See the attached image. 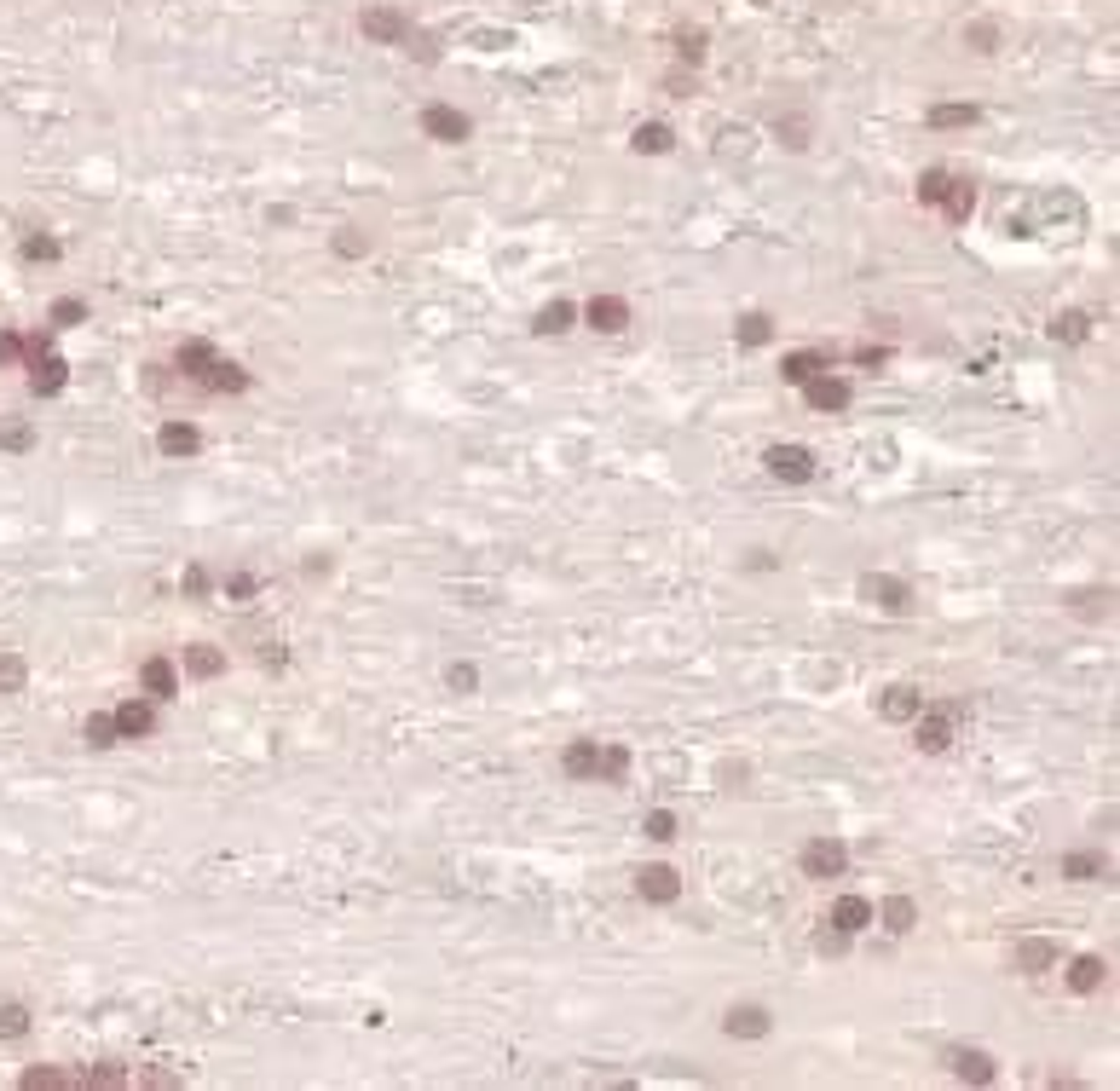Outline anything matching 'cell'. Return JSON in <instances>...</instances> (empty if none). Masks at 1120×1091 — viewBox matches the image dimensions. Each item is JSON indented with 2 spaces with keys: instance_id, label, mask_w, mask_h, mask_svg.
<instances>
[{
  "instance_id": "8",
  "label": "cell",
  "mask_w": 1120,
  "mask_h": 1091,
  "mask_svg": "<svg viewBox=\"0 0 1120 1091\" xmlns=\"http://www.w3.org/2000/svg\"><path fill=\"white\" fill-rule=\"evenodd\" d=\"M583 324L595 335H624L629 330V301L624 295H589L583 301Z\"/></svg>"
},
{
  "instance_id": "9",
  "label": "cell",
  "mask_w": 1120,
  "mask_h": 1091,
  "mask_svg": "<svg viewBox=\"0 0 1120 1091\" xmlns=\"http://www.w3.org/2000/svg\"><path fill=\"white\" fill-rule=\"evenodd\" d=\"M110 722H116V739H150L156 733V699H121L110 710Z\"/></svg>"
},
{
  "instance_id": "17",
  "label": "cell",
  "mask_w": 1120,
  "mask_h": 1091,
  "mask_svg": "<svg viewBox=\"0 0 1120 1091\" xmlns=\"http://www.w3.org/2000/svg\"><path fill=\"white\" fill-rule=\"evenodd\" d=\"M878 710H884V722H913V716L924 710V693H919L913 681H895V687H884Z\"/></svg>"
},
{
  "instance_id": "4",
  "label": "cell",
  "mask_w": 1120,
  "mask_h": 1091,
  "mask_svg": "<svg viewBox=\"0 0 1120 1091\" xmlns=\"http://www.w3.org/2000/svg\"><path fill=\"white\" fill-rule=\"evenodd\" d=\"M762 468L774 480H786V486H809L814 480V451L809 445H768L762 451Z\"/></svg>"
},
{
  "instance_id": "45",
  "label": "cell",
  "mask_w": 1120,
  "mask_h": 1091,
  "mask_svg": "<svg viewBox=\"0 0 1120 1091\" xmlns=\"http://www.w3.org/2000/svg\"><path fill=\"white\" fill-rule=\"evenodd\" d=\"M676 58H681V64H699V58H705V29H681V35H676Z\"/></svg>"
},
{
  "instance_id": "13",
  "label": "cell",
  "mask_w": 1120,
  "mask_h": 1091,
  "mask_svg": "<svg viewBox=\"0 0 1120 1091\" xmlns=\"http://www.w3.org/2000/svg\"><path fill=\"white\" fill-rule=\"evenodd\" d=\"M768 1028H774V1017L762 1005H728V1017H722L728 1040H768Z\"/></svg>"
},
{
  "instance_id": "7",
  "label": "cell",
  "mask_w": 1120,
  "mask_h": 1091,
  "mask_svg": "<svg viewBox=\"0 0 1120 1091\" xmlns=\"http://www.w3.org/2000/svg\"><path fill=\"white\" fill-rule=\"evenodd\" d=\"M422 133H428L434 145H463V139L474 133V121H468L457 104H428V110H422Z\"/></svg>"
},
{
  "instance_id": "2",
  "label": "cell",
  "mask_w": 1120,
  "mask_h": 1091,
  "mask_svg": "<svg viewBox=\"0 0 1120 1091\" xmlns=\"http://www.w3.org/2000/svg\"><path fill=\"white\" fill-rule=\"evenodd\" d=\"M953 722H959V705H924L907 728H913V745H919L924 757H942V751L953 745Z\"/></svg>"
},
{
  "instance_id": "32",
  "label": "cell",
  "mask_w": 1120,
  "mask_h": 1091,
  "mask_svg": "<svg viewBox=\"0 0 1120 1091\" xmlns=\"http://www.w3.org/2000/svg\"><path fill=\"white\" fill-rule=\"evenodd\" d=\"M81 745H87V751H110V745H121V739H116L110 710H98V716H87V722H81Z\"/></svg>"
},
{
  "instance_id": "1",
  "label": "cell",
  "mask_w": 1120,
  "mask_h": 1091,
  "mask_svg": "<svg viewBox=\"0 0 1120 1091\" xmlns=\"http://www.w3.org/2000/svg\"><path fill=\"white\" fill-rule=\"evenodd\" d=\"M173 370H179L191 387H202V393H243V387H249V370L231 364V359H220L208 341H185V347L173 353Z\"/></svg>"
},
{
  "instance_id": "18",
  "label": "cell",
  "mask_w": 1120,
  "mask_h": 1091,
  "mask_svg": "<svg viewBox=\"0 0 1120 1091\" xmlns=\"http://www.w3.org/2000/svg\"><path fill=\"white\" fill-rule=\"evenodd\" d=\"M595 762H600V739H572L560 751V774L566 780H595Z\"/></svg>"
},
{
  "instance_id": "55",
  "label": "cell",
  "mask_w": 1120,
  "mask_h": 1091,
  "mask_svg": "<svg viewBox=\"0 0 1120 1091\" xmlns=\"http://www.w3.org/2000/svg\"><path fill=\"white\" fill-rule=\"evenodd\" d=\"M301 572H307V577H324V572H330V554H312V560H307Z\"/></svg>"
},
{
  "instance_id": "28",
  "label": "cell",
  "mask_w": 1120,
  "mask_h": 1091,
  "mask_svg": "<svg viewBox=\"0 0 1120 1091\" xmlns=\"http://www.w3.org/2000/svg\"><path fill=\"white\" fill-rule=\"evenodd\" d=\"M1104 976H1109V965H1104V959H1092V953L1069 965V988H1075V994H1098V988H1104Z\"/></svg>"
},
{
  "instance_id": "6",
  "label": "cell",
  "mask_w": 1120,
  "mask_h": 1091,
  "mask_svg": "<svg viewBox=\"0 0 1120 1091\" xmlns=\"http://www.w3.org/2000/svg\"><path fill=\"white\" fill-rule=\"evenodd\" d=\"M359 29H364L370 40H382V46H405V40H411V17H405L399 6H364V12H359Z\"/></svg>"
},
{
  "instance_id": "12",
  "label": "cell",
  "mask_w": 1120,
  "mask_h": 1091,
  "mask_svg": "<svg viewBox=\"0 0 1120 1091\" xmlns=\"http://www.w3.org/2000/svg\"><path fill=\"white\" fill-rule=\"evenodd\" d=\"M832 347H803V353H786L780 359V382H791V387H803L809 376H820V370H832Z\"/></svg>"
},
{
  "instance_id": "39",
  "label": "cell",
  "mask_w": 1120,
  "mask_h": 1091,
  "mask_svg": "<svg viewBox=\"0 0 1120 1091\" xmlns=\"http://www.w3.org/2000/svg\"><path fill=\"white\" fill-rule=\"evenodd\" d=\"M774 133H786V145H791V150H803L814 127H809V116H774Z\"/></svg>"
},
{
  "instance_id": "40",
  "label": "cell",
  "mask_w": 1120,
  "mask_h": 1091,
  "mask_svg": "<svg viewBox=\"0 0 1120 1091\" xmlns=\"http://www.w3.org/2000/svg\"><path fill=\"white\" fill-rule=\"evenodd\" d=\"M947 185H953V173H947V168H930V173L919 179V202H930V208H936V202L947 197Z\"/></svg>"
},
{
  "instance_id": "33",
  "label": "cell",
  "mask_w": 1120,
  "mask_h": 1091,
  "mask_svg": "<svg viewBox=\"0 0 1120 1091\" xmlns=\"http://www.w3.org/2000/svg\"><path fill=\"white\" fill-rule=\"evenodd\" d=\"M624 774H629V751H624V745H600L595 780H600V785H624Z\"/></svg>"
},
{
  "instance_id": "15",
  "label": "cell",
  "mask_w": 1120,
  "mask_h": 1091,
  "mask_svg": "<svg viewBox=\"0 0 1120 1091\" xmlns=\"http://www.w3.org/2000/svg\"><path fill=\"white\" fill-rule=\"evenodd\" d=\"M139 681H145V699H156V705H168L173 693H179V670H173V658H145V670H139Z\"/></svg>"
},
{
  "instance_id": "52",
  "label": "cell",
  "mask_w": 1120,
  "mask_h": 1091,
  "mask_svg": "<svg viewBox=\"0 0 1120 1091\" xmlns=\"http://www.w3.org/2000/svg\"><path fill=\"white\" fill-rule=\"evenodd\" d=\"M849 359H855V364H867V370H878V364H890V347H855Z\"/></svg>"
},
{
  "instance_id": "27",
  "label": "cell",
  "mask_w": 1120,
  "mask_h": 1091,
  "mask_svg": "<svg viewBox=\"0 0 1120 1091\" xmlns=\"http://www.w3.org/2000/svg\"><path fill=\"white\" fill-rule=\"evenodd\" d=\"M23 1091H81V1075H64V1069H23Z\"/></svg>"
},
{
  "instance_id": "47",
  "label": "cell",
  "mask_w": 1120,
  "mask_h": 1091,
  "mask_svg": "<svg viewBox=\"0 0 1120 1091\" xmlns=\"http://www.w3.org/2000/svg\"><path fill=\"white\" fill-rule=\"evenodd\" d=\"M445 687H451V693H474V687H480V670H474V664H451V670H445Z\"/></svg>"
},
{
  "instance_id": "53",
  "label": "cell",
  "mask_w": 1120,
  "mask_h": 1091,
  "mask_svg": "<svg viewBox=\"0 0 1120 1091\" xmlns=\"http://www.w3.org/2000/svg\"><path fill=\"white\" fill-rule=\"evenodd\" d=\"M185 595H208V572H202V566L185 572Z\"/></svg>"
},
{
  "instance_id": "3",
  "label": "cell",
  "mask_w": 1120,
  "mask_h": 1091,
  "mask_svg": "<svg viewBox=\"0 0 1120 1091\" xmlns=\"http://www.w3.org/2000/svg\"><path fill=\"white\" fill-rule=\"evenodd\" d=\"M797 866H803V878L826 884V878H843V872H849V849H843L838 838H809L803 855H797Z\"/></svg>"
},
{
  "instance_id": "43",
  "label": "cell",
  "mask_w": 1120,
  "mask_h": 1091,
  "mask_svg": "<svg viewBox=\"0 0 1120 1091\" xmlns=\"http://www.w3.org/2000/svg\"><path fill=\"white\" fill-rule=\"evenodd\" d=\"M29 445H35L29 422H0V451H29Z\"/></svg>"
},
{
  "instance_id": "14",
  "label": "cell",
  "mask_w": 1120,
  "mask_h": 1091,
  "mask_svg": "<svg viewBox=\"0 0 1120 1091\" xmlns=\"http://www.w3.org/2000/svg\"><path fill=\"white\" fill-rule=\"evenodd\" d=\"M64 382H69V364H64L58 353H40V359H29V393L52 399V393H64Z\"/></svg>"
},
{
  "instance_id": "29",
  "label": "cell",
  "mask_w": 1120,
  "mask_h": 1091,
  "mask_svg": "<svg viewBox=\"0 0 1120 1091\" xmlns=\"http://www.w3.org/2000/svg\"><path fill=\"white\" fill-rule=\"evenodd\" d=\"M629 145H635V150H641V156H664V150H670V145H676V133H670V127H664V121H641V127H635V139H629Z\"/></svg>"
},
{
  "instance_id": "41",
  "label": "cell",
  "mask_w": 1120,
  "mask_h": 1091,
  "mask_svg": "<svg viewBox=\"0 0 1120 1091\" xmlns=\"http://www.w3.org/2000/svg\"><path fill=\"white\" fill-rule=\"evenodd\" d=\"M335 254H341V260H359V254H370V231H359V226H341V237H335Z\"/></svg>"
},
{
  "instance_id": "38",
  "label": "cell",
  "mask_w": 1120,
  "mask_h": 1091,
  "mask_svg": "<svg viewBox=\"0 0 1120 1091\" xmlns=\"http://www.w3.org/2000/svg\"><path fill=\"white\" fill-rule=\"evenodd\" d=\"M23 681H29V664L17 652H0V693H23Z\"/></svg>"
},
{
  "instance_id": "54",
  "label": "cell",
  "mask_w": 1120,
  "mask_h": 1091,
  "mask_svg": "<svg viewBox=\"0 0 1120 1091\" xmlns=\"http://www.w3.org/2000/svg\"><path fill=\"white\" fill-rule=\"evenodd\" d=\"M745 566H751V572H774V566H780V560H774V554H768V548H751V560H745Z\"/></svg>"
},
{
  "instance_id": "50",
  "label": "cell",
  "mask_w": 1120,
  "mask_h": 1091,
  "mask_svg": "<svg viewBox=\"0 0 1120 1091\" xmlns=\"http://www.w3.org/2000/svg\"><path fill=\"white\" fill-rule=\"evenodd\" d=\"M226 595H231V600H249V595H254V572H231V577H226Z\"/></svg>"
},
{
  "instance_id": "20",
  "label": "cell",
  "mask_w": 1120,
  "mask_h": 1091,
  "mask_svg": "<svg viewBox=\"0 0 1120 1091\" xmlns=\"http://www.w3.org/2000/svg\"><path fill=\"white\" fill-rule=\"evenodd\" d=\"M156 451H162V457H197V451H202V434H197L191 422H162Z\"/></svg>"
},
{
  "instance_id": "30",
  "label": "cell",
  "mask_w": 1120,
  "mask_h": 1091,
  "mask_svg": "<svg viewBox=\"0 0 1120 1091\" xmlns=\"http://www.w3.org/2000/svg\"><path fill=\"white\" fill-rule=\"evenodd\" d=\"M733 335H739V347H768V341H774V318H768V312H745V318L733 324Z\"/></svg>"
},
{
  "instance_id": "11",
  "label": "cell",
  "mask_w": 1120,
  "mask_h": 1091,
  "mask_svg": "<svg viewBox=\"0 0 1120 1091\" xmlns=\"http://www.w3.org/2000/svg\"><path fill=\"white\" fill-rule=\"evenodd\" d=\"M803 399H809L814 411H832V416H838V411H849V399H855V387H849L843 376H832V370H820V376H809V382H803Z\"/></svg>"
},
{
  "instance_id": "5",
  "label": "cell",
  "mask_w": 1120,
  "mask_h": 1091,
  "mask_svg": "<svg viewBox=\"0 0 1120 1091\" xmlns=\"http://www.w3.org/2000/svg\"><path fill=\"white\" fill-rule=\"evenodd\" d=\"M861 600H872V606L890 612V618H907V612H913V589H907L901 577H890V572H867V577H861Z\"/></svg>"
},
{
  "instance_id": "42",
  "label": "cell",
  "mask_w": 1120,
  "mask_h": 1091,
  "mask_svg": "<svg viewBox=\"0 0 1120 1091\" xmlns=\"http://www.w3.org/2000/svg\"><path fill=\"white\" fill-rule=\"evenodd\" d=\"M641 832H647V838H653V843H676V832H681V826H676V814H670V809H653V814H647V826H641Z\"/></svg>"
},
{
  "instance_id": "48",
  "label": "cell",
  "mask_w": 1120,
  "mask_h": 1091,
  "mask_svg": "<svg viewBox=\"0 0 1120 1091\" xmlns=\"http://www.w3.org/2000/svg\"><path fill=\"white\" fill-rule=\"evenodd\" d=\"M58 237H23V260H58Z\"/></svg>"
},
{
  "instance_id": "51",
  "label": "cell",
  "mask_w": 1120,
  "mask_h": 1091,
  "mask_svg": "<svg viewBox=\"0 0 1120 1091\" xmlns=\"http://www.w3.org/2000/svg\"><path fill=\"white\" fill-rule=\"evenodd\" d=\"M0 364H23V335L0 330Z\"/></svg>"
},
{
  "instance_id": "35",
  "label": "cell",
  "mask_w": 1120,
  "mask_h": 1091,
  "mask_svg": "<svg viewBox=\"0 0 1120 1091\" xmlns=\"http://www.w3.org/2000/svg\"><path fill=\"white\" fill-rule=\"evenodd\" d=\"M46 324H52V330H75V324H87V301H75V295H64V301H52V312H46Z\"/></svg>"
},
{
  "instance_id": "19",
  "label": "cell",
  "mask_w": 1120,
  "mask_h": 1091,
  "mask_svg": "<svg viewBox=\"0 0 1120 1091\" xmlns=\"http://www.w3.org/2000/svg\"><path fill=\"white\" fill-rule=\"evenodd\" d=\"M826 924H838L843 936H861V930L872 924V901H867V895H838V901H832V918H826Z\"/></svg>"
},
{
  "instance_id": "22",
  "label": "cell",
  "mask_w": 1120,
  "mask_h": 1091,
  "mask_svg": "<svg viewBox=\"0 0 1120 1091\" xmlns=\"http://www.w3.org/2000/svg\"><path fill=\"white\" fill-rule=\"evenodd\" d=\"M1063 878H1069V884H1098V878H1109V855L1075 849V855H1063Z\"/></svg>"
},
{
  "instance_id": "16",
  "label": "cell",
  "mask_w": 1120,
  "mask_h": 1091,
  "mask_svg": "<svg viewBox=\"0 0 1120 1091\" xmlns=\"http://www.w3.org/2000/svg\"><path fill=\"white\" fill-rule=\"evenodd\" d=\"M947 1069L959 1075V1080H971V1086H994V1057L988 1051H976V1046H959V1051H947Z\"/></svg>"
},
{
  "instance_id": "37",
  "label": "cell",
  "mask_w": 1120,
  "mask_h": 1091,
  "mask_svg": "<svg viewBox=\"0 0 1120 1091\" xmlns=\"http://www.w3.org/2000/svg\"><path fill=\"white\" fill-rule=\"evenodd\" d=\"M1052 335H1057V341H1069V347H1080V341L1092 335V318H1086V312H1063V318L1052 324Z\"/></svg>"
},
{
  "instance_id": "23",
  "label": "cell",
  "mask_w": 1120,
  "mask_h": 1091,
  "mask_svg": "<svg viewBox=\"0 0 1120 1091\" xmlns=\"http://www.w3.org/2000/svg\"><path fill=\"white\" fill-rule=\"evenodd\" d=\"M878 924H884L890 936H913V924H919V907H913V895H890V901L878 907Z\"/></svg>"
},
{
  "instance_id": "31",
  "label": "cell",
  "mask_w": 1120,
  "mask_h": 1091,
  "mask_svg": "<svg viewBox=\"0 0 1120 1091\" xmlns=\"http://www.w3.org/2000/svg\"><path fill=\"white\" fill-rule=\"evenodd\" d=\"M1069 612H1075V618H1109V612H1115V589H1080V595L1069 600Z\"/></svg>"
},
{
  "instance_id": "26",
  "label": "cell",
  "mask_w": 1120,
  "mask_h": 1091,
  "mask_svg": "<svg viewBox=\"0 0 1120 1091\" xmlns=\"http://www.w3.org/2000/svg\"><path fill=\"white\" fill-rule=\"evenodd\" d=\"M121 1086H133V1069H121V1063L81 1069V1091H121Z\"/></svg>"
},
{
  "instance_id": "21",
  "label": "cell",
  "mask_w": 1120,
  "mask_h": 1091,
  "mask_svg": "<svg viewBox=\"0 0 1120 1091\" xmlns=\"http://www.w3.org/2000/svg\"><path fill=\"white\" fill-rule=\"evenodd\" d=\"M185 676H197V681L226 676V652H220L214 641H191V647H185Z\"/></svg>"
},
{
  "instance_id": "24",
  "label": "cell",
  "mask_w": 1120,
  "mask_h": 1091,
  "mask_svg": "<svg viewBox=\"0 0 1120 1091\" xmlns=\"http://www.w3.org/2000/svg\"><path fill=\"white\" fill-rule=\"evenodd\" d=\"M936 208H942L953 226H965V220H971V208H976V191H971V179H959V173H953V185H947V197H942Z\"/></svg>"
},
{
  "instance_id": "36",
  "label": "cell",
  "mask_w": 1120,
  "mask_h": 1091,
  "mask_svg": "<svg viewBox=\"0 0 1120 1091\" xmlns=\"http://www.w3.org/2000/svg\"><path fill=\"white\" fill-rule=\"evenodd\" d=\"M976 116H982L976 104H936L930 110V127H971Z\"/></svg>"
},
{
  "instance_id": "46",
  "label": "cell",
  "mask_w": 1120,
  "mask_h": 1091,
  "mask_svg": "<svg viewBox=\"0 0 1120 1091\" xmlns=\"http://www.w3.org/2000/svg\"><path fill=\"white\" fill-rule=\"evenodd\" d=\"M965 40H971V52H994L1000 46V23H971Z\"/></svg>"
},
{
  "instance_id": "10",
  "label": "cell",
  "mask_w": 1120,
  "mask_h": 1091,
  "mask_svg": "<svg viewBox=\"0 0 1120 1091\" xmlns=\"http://www.w3.org/2000/svg\"><path fill=\"white\" fill-rule=\"evenodd\" d=\"M635 895L653 901V907H670V901H681V872L664 866V861H658V866H641V872H635Z\"/></svg>"
},
{
  "instance_id": "25",
  "label": "cell",
  "mask_w": 1120,
  "mask_h": 1091,
  "mask_svg": "<svg viewBox=\"0 0 1120 1091\" xmlns=\"http://www.w3.org/2000/svg\"><path fill=\"white\" fill-rule=\"evenodd\" d=\"M1052 965H1057V942H1023L1017 947V971L1023 976H1046Z\"/></svg>"
},
{
  "instance_id": "44",
  "label": "cell",
  "mask_w": 1120,
  "mask_h": 1091,
  "mask_svg": "<svg viewBox=\"0 0 1120 1091\" xmlns=\"http://www.w3.org/2000/svg\"><path fill=\"white\" fill-rule=\"evenodd\" d=\"M29 1034V1011L23 1005H0V1040H23Z\"/></svg>"
},
{
  "instance_id": "34",
  "label": "cell",
  "mask_w": 1120,
  "mask_h": 1091,
  "mask_svg": "<svg viewBox=\"0 0 1120 1091\" xmlns=\"http://www.w3.org/2000/svg\"><path fill=\"white\" fill-rule=\"evenodd\" d=\"M572 318H577V306H572V301H549V306L538 312V324H532V330H538V335H566V330H572Z\"/></svg>"
},
{
  "instance_id": "49",
  "label": "cell",
  "mask_w": 1120,
  "mask_h": 1091,
  "mask_svg": "<svg viewBox=\"0 0 1120 1091\" xmlns=\"http://www.w3.org/2000/svg\"><path fill=\"white\" fill-rule=\"evenodd\" d=\"M814 947H820V953H832V959H838V953H849V936H843V930H838V924H832V930H820V936H814Z\"/></svg>"
}]
</instances>
